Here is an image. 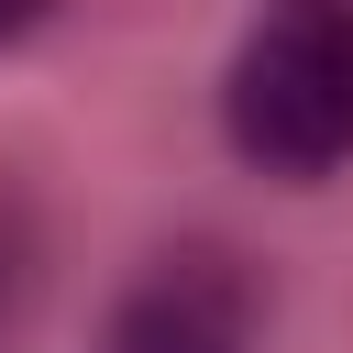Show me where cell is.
I'll return each mask as SVG.
<instances>
[{"instance_id": "6da1fadb", "label": "cell", "mask_w": 353, "mask_h": 353, "mask_svg": "<svg viewBox=\"0 0 353 353\" xmlns=\"http://www.w3.org/2000/svg\"><path fill=\"white\" fill-rule=\"evenodd\" d=\"M221 132L243 165L320 188L353 165V0H265L221 77Z\"/></svg>"}, {"instance_id": "7a4b0ae2", "label": "cell", "mask_w": 353, "mask_h": 353, "mask_svg": "<svg viewBox=\"0 0 353 353\" xmlns=\"http://www.w3.org/2000/svg\"><path fill=\"white\" fill-rule=\"evenodd\" d=\"M99 353H254V276H243V254L232 243H165L121 287Z\"/></svg>"}, {"instance_id": "3957f363", "label": "cell", "mask_w": 353, "mask_h": 353, "mask_svg": "<svg viewBox=\"0 0 353 353\" xmlns=\"http://www.w3.org/2000/svg\"><path fill=\"white\" fill-rule=\"evenodd\" d=\"M33 287H44V210L22 199V176H0V353L22 342Z\"/></svg>"}, {"instance_id": "277c9868", "label": "cell", "mask_w": 353, "mask_h": 353, "mask_svg": "<svg viewBox=\"0 0 353 353\" xmlns=\"http://www.w3.org/2000/svg\"><path fill=\"white\" fill-rule=\"evenodd\" d=\"M33 22H55V0H0V44H22Z\"/></svg>"}]
</instances>
